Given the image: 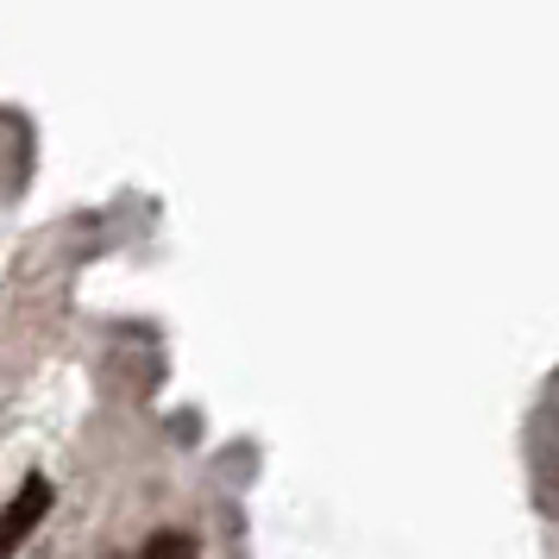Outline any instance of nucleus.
<instances>
[{"label":"nucleus","instance_id":"2","mask_svg":"<svg viewBox=\"0 0 559 559\" xmlns=\"http://www.w3.org/2000/svg\"><path fill=\"white\" fill-rule=\"evenodd\" d=\"M139 559H202V547H195V534H182V528H157L139 547Z\"/></svg>","mask_w":559,"mask_h":559},{"label":"nucleus","instance_id":"1","mask_svg":"<svg viewBox=\"0 0 559 559\" xmlns=\"http://www.w3.org/2000/svg\"><path fill=\"white\" fill-rule=\"evenodd\" d=\"M45 515H51V478H45V472H32V478L20 484V497L0 509V559L20 554L32 534H38V522H45Z\"/></svg>","mask_w":559,"mask_h":559}]
</instances>
